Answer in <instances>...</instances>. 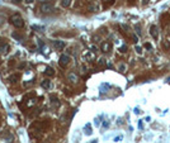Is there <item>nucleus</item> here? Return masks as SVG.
<instances>
[{"mask_svg": "<svg viewBox=\"0 0 170 143\" xmlns=\"http://www.w3.org/2000/svg\"><path fill=\"white\" fill-rule=\"evenodd\" d=\"M65 42L63 41H53V47L57 49V51H62L63 48H65Z\"/></svg>", "mask_w": 170, "mask_h": 143, "instance_id": "7", "label": "nucleus"}, {"mask_svg": "<svg viewBox=\"0 0 170 143\" xmlns=\"http://www.w3.org/2000/svg\"><path fill=\"white\" fill-rule=\"evenodd\" d=\"M136 51H137V53H141V52H142V49H141V47H139V46H136Z\"/></svg>", "mask_w": 170, "mask_h": 143, "instance_id": "19", "label": "nucleus"}, {"mask_svg": "<svg viewBox=\"0 0 170 143\" xmlns=\"http://www.w3.org/2000/svg\"><path fill=\"white\" fill-rule=\"evenodd\" d=\"M70 56L69 55H61L60 56V58H59V65H60V67H62V68H65L67 65L70 63Z\"/></svg>", "mask_w": 170, "mask_h": 143, "instance_id": "3", "label": "nucleus"}, {"mask_svg": "<svg viewBox=\"0 0 170 143\" xmlns=\"http://www.w3.org/2000/svg\"><path fill=\"white\" fill-rule=\"evenodd\" d=\"M55 10V6H53L52 3H43L41 5V12L44 13V14H48V13H52Z\"/></svg>", "mask_w": 170, "mask_h": 143, "instance_id": "2", "label": "nucleus"}, {"mask_svg": "<svg viewBox=\"0 0 170 143\" xmlns=\"http://www.w3.org/2000/svg\"><path fill=\"white\" fill-rule=\"evenodd\" d=\"M88 9L93 13H97V12H99V4L97 1H90L88 5Z\"/></svg>", "mask_w": 170, "mask_h": 143, "instance_id": "6", "label": "nucleus"}, {"mask_svg": "<svg viewBox=\"0 0 170 143\" xmlns=\"http://www.w3.org/2000/svg\"><path fill=\"white\" fill-rule=\"evenodd\" d=\"M119 68H121V71L123 72V71H124V68H126V66H124V65H119Z\"/></svg>", "mask_w": 170, "mask_h": 143, "instance_id": "20", "label": "nucleus"}, {"mask_svg": "<svg viewBox=\"0 0 170 143\" xmlns=\"http://www.w3.org/2000/svg\"><path fill=\"white\" fill-rule=\"evenodd\" d=\"M32 29H34V30H37V32H43L44 28L41 27V25H32Z\"/></svg>", "mask_w": 170, "mask_h": 143, "instance_id": "15", "label": "nucleus"}, {"mask_svg": "<svg viewBox=\"0 0 170 143\" xmlns=\"http://www.w3.org/2000/svg\"><path fill=\"white\" fill-rule=\"evenodd\" d=\"M161 44H162V48H164L165 51H169L170 49V42H169L168 39L161 41Z\"/></svg>", "mask_w": 170, "mask_h": 143, "instance_id": "12", "label": "nucleus"}, {"mask_svg": "<svg viewBox=\"0 0 170 143\" xmlns=\"http://www.w3.org/2000/svg\"><path fill=\"white\" fill-rule=\"evenodd\" d=\"M44 74L47 76H53L55 75V70L52 67H50V66H46V68H44Z\"/></svg>", "mask_w": 170, "mask_h": 143, "instance_id": "9", "label": "nucleus"}, {"mask_svg": "<svg viewBox=\"0 0 170 143\" xmlns=\"http://www.w3.org/2000/svg\"><path fill=\"white\" fill-rule=\"evenodd\" d=\"M142 3H143V4H146V3H147V0H143V1H142Z\"/></svg>", "mask_w": 170, "mask_h": 143, "instance_id": "25", "label": "nucleus"}, {"mask_svg": "<svg viewBox=\"0 0 170 143\" xmlns=\"http://www.w3.org/2000/svg\"><path fill=\"white\" fill-rule=\"evenodd\" d=\"M100 49H102V52H104V53H109L112 51V43L108 42V41H105V42L102 43Z\"/></svg>", "mask_w": 170, "mask_h": 143, "instance_id": "4", "label": "nucleus"}, {"mask_svg": "<svg viewBox=\"0 0 170 143\" xmlns=\"http://www.w3.org/2000/svg\"><path fill=\"white\" fill-rule=\"evenodd\" d=\"M126 51H127V47H126V46H123V47L121 48V52H126Z\"/></svg>", "mask_w": 170, "mask_h": 143, "instance_id": "21", "label": "nucleus"}, {"mask_svg": "<svg viewBox=\"0 0 170 143\" xmlns=\"http://www.w3.org/2000/svg\"><path fill=\"white\" fill-rule=\"evenodd\" d=\"M42 87L43 89H46V90H48V89H51V81L48 80V79H44V80L42 81Z\"/></svg>", "mask_w": 170, "mask_h": 143, "instance_id": "10", "label": "nucleus"}, {"mask_svg": "<svg viewBox=\"0 0 170 143\" xmlns=\"http://www.w3.org/2000/svg\"><path fill=\"white\" fill-rule=\"evenodd\" d=\"M18 80H19V75H12L10 77H9V81H10V82H14V84H15V82H17Z\"/></svg>", "mask_w": 170, "mask_h": 143, "instance_id": "13", "label": "nucleus"}, {"mask_svg": "<svg viewBox=\"0 0 170 143\" xmlns=\"http://www.w3.org/2000/svg\"><path fill=\"white\" fill-rule=\"evenodd\" d=\"M70 4H71V0H61V5H62L63 8L70 6Z\"/></svg>", "mask_w": 170, "mask_h": 143, "instance_id": "14", "label": "nucleus"}, {"mask_svg": "<svg viewBox=\"0 0 170 143\" xmlns=\"http://www.w3.org/2000/svg\"><path fill=\"white\" fill-rule=\"evenodd\" d=\"M145 47H146V48H149V49H150V48H151V44H150V43H146V44H145Z\"/></svg>", "mask_w": 170, "mask_h": 143, "instance_id": "23", "label": "nucleus"}, {"mask_svg": "<svg viewBox=\"0 0 170 143\" xmlns=\"http://www.w3.org/2000/svg\"><path fill=\"white\" fill-rule=\"evenodd\" d=\"M150 34L152 36L154 39H158L159 38V30H158V27H156L155 24H152L151 27H150Z\"/></svg>", "mask_w": 170, "mask_h": 143, "instance_id": "5", "label": "nucleus"}, {"mask_svg": "<svg viewBox=\"0 0 170 143\" xmlns=\"http://www.w3.org/2000/svg\"><path fill=\"white\" fill-rule=\"evenodd\" d=\"M98 63H99L100 66H103L104 63H105V60H104V58H99V62H98Z\"/></svg>", "mask_w": 170, "mask_h": 143, "instance_id": "18", "label": "nucleus"}, {"mask_svg": "<svg viewBox=\"0 0 170 143\" xmlns=\"http://www.w3.org/2000/svg\"><path fill=\"white\" fill-rule=\"evenodd\" d=\"M32 1H33V0H24V3H27V4H31Z\"/></svg>", "mask_w": 170, "mask_h": 143, "instance_id": "24", "label": "nucleus"}, {"mask_svg": "<svg viewBox=\"0 0 170 143\" xmlns=\"http://www.w3.org/2000/svg\"><path fill=\"white\" fill-rule=\"evenodd\" d=\"M9 20H10V23L14 25L15 28H23V27H24V20H23V18H22L20 14H14V15H12Z\"/></svg>", "mask_w": 170, "mask_h": 143, "instance_id": "1", "label": "nucleus"}, {"mask_svg": "<svg viewBox=\"0 0 170 143\" xmlns=\"http://www.w3.org/2000/svg\"><path fill=\"white\" fill-rule=\"evenodd\" d=\"M78 80H79V77H78V75H75L74 72H71V74L69 75V81H71V82H78Z\"/></svg>", "mask_w": 170, "mask_h": 143, "instance_id": "11", "label": "nucleus"}, {"mask_svg": "<svg viewBox=\"0 0 170 143\" xmlns=\"http://www.w3.org/2000/svg\"><path fill=\"white\" fill-rule=\"evenodd\" d=\"M17 1H20V0H17Z\"/></svg>", "mask_w": 170, "mask_h": 143, "instance_id": "26", "label": "nucleus"}, {"mask_svg": "<svg viewBox=\"0 0 170 143\" xmlns=\"http://www.w3.org/2000/svg\"><path fill=\"white\" fill-rule=\"evenodd\" d=\"M103 3L105 5H112L114 3V0H103Z\"/></svg>", "mask_w": 170, "mask_h": 143, "instance_id": "16", "label": "nucleus"}, {"mask_svg": "<svg viewBox=\"0 0 170 143\" xmlns=\"http://www.w3.org/2000/svg\"><path fill=\"white\" fill-rule=\"evenodd\" d=\"M8 51H9V44L3 42L0 44V53H1V55H5V53H8Z\"/></svg>", "mask_w": 170, "mask_h": 143, "instance_id": "8", "label": "nucleus"}, {"mask_svg": "<svg viewBox=\"0 0 170 143\" xmlns=\"http://www.w3.org/2000/svg\"><path fill=\"white\" fill-rule=\"evenodd\" d=\"M38 1L42 3V4H43V3H50V0H38Z\"/></svg>", "mask_w": 170, "mask_h": 143, "instance_id": "22", "label": "nucleus"}, {"mask_svg": "<svg viewBox=\"0 0 170 143\" xmlns=\"http://www.w3.org/2000/svg\"><path fill=\"white\" fill-rule=\"evenodd\" d=\"M13 37H14V38H17V39H18V41H22V37H20V36H19V34H18V33H13Z\"/></svg>", "mask_w": 170, "mask_h": 143, "instance_id": "17", "label": "nucleus"}]
</instances>
